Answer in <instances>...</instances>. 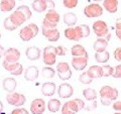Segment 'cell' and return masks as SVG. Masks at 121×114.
<instances>
[{"instance_id": "1", "label": "cell", "mask_w": 121, "mask_h": 114, "mask_svg": "<svg viewBox=\"0 0 121 114\" xmlns=\"http://www.w3.org/2000/svg\"><path fill=\"white\" fill-rule=\"evenodd\" d=\"M93 31L98 37H105L108 41L110 40L111 33L109 32L108 25L103 20H97L93 23Z\"/></svg>"}, {"instance_id": "2", "label": "cell", "mask_w": 121, "mask_h": 114, "mask_svg": "<svg viewBox=\"0 0 121 114\" xmlns=\"http://www.w3.org/2000/svg\"><path fill=\"white\" fill-rule=\"evenodd\" d=\"M6 101L9 105L15 106V107H21V106H23L24 103L26 102V98L23 94L12 92V93L7 94Z\"/></svg>"}, {"instance_id": "3", "label": "cell", "mask_w": 121, "mask_h": 114, "mask_svg": "<svg viewBox=\"0 0 121 114\" xmlns=\"http://www.w3.org/2000/svg\"><path fill=\"white\" fill-rule=\"evenodd\" d=\"M65 36L69 40L72 41H78L82 39H84L82 32V28L80 25L78 26H70L65 29Z\"/></svg>"}, {"instance_id": "4", "label": "cell", "mask_w": 121, "mask_h": 114, "mask_svg": "<svg viewBox=\"0 0 121 114\" xmlns=\"http://www.w3.org/2000/svg\"><path fill=\"white\" fill-rule=\"evenodd\" d=\"M56 48L48 45L43 50V63L48 66H52L56 64Z\"/></svg>"}, {"instance_id": "5", "label": "cell", "mask_w": 121, "mask_h": 114, "mask_svg": "<svg viewBox=\"0 0 121 114\" xmlns=\"http://www.w3.org/2000/svg\"><path fill=\"white\" fill-rule=\"evenodd\" d=\"M84 14L88 18L99 17L103 14V8L98 3H92L84 8Z\"/></svg>"}, {"instance_id": "6", "label": "cell", "mask_w": 121, "mask_h": 114, "mask_svg": "<svg viewBox=\"0 0 121 114\" xmlns=\"http://www.w3.org/2000/svg\"><path fill=\"white\" fill-rule=\"evenodd\" d=\"M56 72L60 80L67 81L72 77V71L69 66V64L66 62H60L56 65Z\"/></svg>"}, {"instance_id": "7", "label": "cell", "mask_w": 121, "mask_h": 114, "mask_svg": "<svg viewBox=\"0 0 121 114\" xmlns=\"http://www.w3.org/2000/svg\"><path fill=\"white\" fill-rule=\"evenodd\" d=\"M100 96L103 98H107V99H110L111 101L116 100L117 97H118V90L116 88H113L110 86H103L99 91Z\"/></svg>"}, {"instance_id": "8", "label": "cell", "mask_w": 121, "mask_h": 114, "mask_svg": "<svg viewBox=\"0 0 121 114\" xmlns=\"http://www.w3.org/2000/svg\"><path fill=\"white\" fill-rule=\"evenodd\" d=\"M47 108L45 102L41 98H36L30 104V112L32 114H43Z\"/></svg>"}, {"instance_id": "9", "label": "cell", "mask_w": 121, "mask_h": 114, "mask_svg": "<svg viewBox=\"0 0 121 114\" xmlns=\"http://www.w3.org/2000/svg\"><path fill=\"white\" fill-rule=\"evenodd\" d=\"M41 32H43V35L47 39L48 41H52V43H56L60 39V31L56 28H47L43 27L41 28Z\"/></svg>"}, {"instance_id": "10", "label": "cell", "mask_w": 121, "mask_h": 114, "mask_svg": "<svg viewBox=\"0 0 121 114\" xmlns=\"http://www.w3.org/2000/svg\"><path fill=\"white\" fill-rule=\"evenodd\" d=\"M58 94L60 98H64V99H66V98H69V97H72L74 94V89L72 85L68 84V83H63V84H60L58 88Z\"/></svg>"}, {"instance_id": "11", "label": "cell", "mask_w": 121, "mask_h": 114, "mask_svg": "<svg viewBox=\"0 0 121 114\" xmlns=\"http://www.w3.org/2000/svg\"><path fill=\"white\" fill-rule=\"evenodd\" d=\"M80 108L75 100H70L62 106V114H76Z\"/></svg>"}, {"instance_id": "12", "label": "cell", "mask_w": 121, "mask_h": 114, "mask_svg": "<svg viewBox=\"0 0 121 114\" xmlns=\"http://www.w3.org/2000/svg\"><path fill=\"white\" fill-rule=\"evenodd\" d=\"M88 59L86 57H74L72 60V67L77 71H83L88 65Z\"/></svg>"}, {"instance_id": "13", "label": "cell", "mask_w": 121, "mask_h": 114, "mask_svg": "<svg viewBox=\"0 0 121 114\" xmlns=\"http://www.w3.org/2000/svg\"><path fill=\"white\" fill-rule=\"evenodd\" d=\"M4 57L6 61L11 63H16L19 61L20 59V52L17 50V48H7L4 53Z\"/></svg>"}, {"instance_id": "14", "label": "cell", "mask_w": 121, "mask_h": 114, "mask_svg": "<svg viewBox=\"0 0 121 114\" xmlns=\"http://www.w3.org/2000/svg\"><path fill=\"white\" fill-rule=\"evenodd\" d=\"M23 74H24V79L26 81L29 82L35 81L37 77H39V69L35 66H29L28 68L25 69Z\"/></svg>"}, {"instance_id": "15", "label": "cell", "mask_w": 121, "mask_h": 114, "mask_svg": "<svg viewBox=\"0 0 121 114\" xmlns=\"http://www.w3.org/2000/svg\"><path fill=\"white\" fill-rule=\"evenodd\" d=\"M10 18L11 20H12V22L15 24L18 27V26H20L21 24H23L24 22L27 20V18H26V16L21 12V11L19 10H15L14 12H12V14L10 15Z\"/></svg>"}, {"instance_id": "16", "label": "cell", "mask_w": 121, "mask_h": 114, "mask_svg": "<svg viewBox=\"0 0 121 114\" xmlns=\"http://www.w3.org/2000/svg\"><path fill=\"white\" fill-rule=\"evenodd\" d=\"M41 51L37 47H29L26 48L25 56L29 61H36L40 58Z\"/></svg>"}, {"instance_id": "17", "label": "cell", "mask_w": 121, "mask_h": 114, "mask_svg": "<svg viewBox=\"0 0 121 114\" xmlns=\"http://www.w3.org/2000/svg\"><path fill=\"white\" fill-rule=\"evenodd\" d=\"M31 8L37 13H43L48 9V0H35L31 4Z\"/></svg>"}, {"instance_id": "18", "label": "cell", "mask_w": 121, "mask_h": 114, "mask_svg": "<svg viewBox=\"0 0 121 114\" xmlns=\"http://www.w3.org/2000/svg\"><path fill=\"white\" fill-rule=\"evenodd\" d=\"M56 86L55 83L47 82V83H43V86H41V93L47 97H51V96H54V94L56 93Z\"/></svg>"}, {"instance_id": "19", "label": "cell", "mask_w": 121, "mask_h": 114, "mask_svg": "<svg viewBox=\"0 0 121 114\" xmlns=\"http://www.w3.org/2000/svg\"><path fill=\"white\" fill-rule=\"evenodd\" d=\"M19 37L21 39V40H23V41H29V40H31L33 37H35V32L32 31V29L29 27V25H26L20 29Z\"/></svg>"}, {"instance_id": "20", "label": "cell", "mask_w": 121, "mask_h": 114, "mask_svg": "<svg viewBox=\"0 0 121 114\" xmlns=\"http://www.w3.org/2000/svg\"><path fill=\"white\" fill-rule=\"evenodd\" d=\"M16 85H17L16 80L13 79V78H10V77L5 78L2 82L3 89H4V91H6V92H8V93L14 92L15 88H16Z\"/></svg>"}, {"instance_id": "21", "label": "cell", "mask_w": 121, "mask_h": 114, "mask_svg": "<svg viewBox=\"0 0 121 114\" xmlns=\"http://www.w3.org/2000/svg\"><path fill=\"white\" fill-rule=\"evenodd\" d=\"M103 8L109 13H115L118 9V0H103Z\"/></svg>"}, {"instance_id": "22", "label": "cell", "mask_w": 121, "mask_h": 114, "mask_svg": "<svg viewBox=\"0 0 121 114\" xmlns=\"http://www.w3.org/2000/svg\"><path fill=\"white\" fill-rule=\"evenodd\" d=\"M71 54L73 57H86L89 58L88 53L85 50V48L81 44H75L71 48Z\"/></svg>"}, {"instance_id": "23", "label": "cell", "mask_w": 121, "mask_h": 114, "mask_svg": "<svg viewBox=\"0 0 121 114\" xmlns=\"http://www.w3.org/2000/svg\"><path fill=\"white\" fill-rule=\"evenodd\" d=\"M108 47V40L105 37H98L93 44V48L96 52H104Z\"/></svg>"}, {"instance_id": "24", "label": "cell", "mask_w": 121, "mask_h": 114, "mask_svg": "<svg viewBox=\"0 0 121 114\" xmlns=\"http://www.w3.org/2000/svg\"><path fill=\"white\" fill-rule=\"evenodd\" d=\"M63 20H64V23L68 25V27H70V26H75L76 23H77V21H78V16L74 12H68L64 15Z\"/></svg>"}, {"instance_id": "25", "label": "cell", "mask_w": 121, "mask_h": 114, "mask_svg": "<svg viewBox=\"0 0 121 114\" xmlns=\"http://www.w3.org/2000/svg\"><path fill=\"white\" fill-rule=\"evenodd\" d=\"M87 73L92 79H96V78H101L103 77V69L100 66H92L90 67Z\"/></svg>"}, {"instance_id": "26", "label": "cell", "mask_w": 121, "mask_h": 114, "mask_svg": "<svg viewBox=\"0 0 121 114\" xmlns=\"http://www.w3.org/2000/svg\"><path fill=\"white\" fill-rule=\"evenodd\" d=\"M16 0H1L0 1V10L3 12H9L15 7Z\"/></svg>"}, {"instance_id": "27", "label": "cell", "mask_w": 121, "mask_h": 114, "mask_svg": "<svg viewBox=\"0 0 121 114\" xmlns=\"http://www.w3.org/2000/svg\"><path fill=\"white\" fill-rule=\"evenodd\" d=\"M44 18L47 20L52 22V23H56V24H58L59 21H60V14L56 12L55 9H48L47 14H45Z\"/></svg>"}, {"instance_id": "28", "label": "cell", "mask_w": 121, "mask_h": 114, "mask_svg": "<svg viewBox=\"0 0 121 114\" xmlns=\"http://www.w3.org/2000/svg\"><path fill=\"white\" fill-rule=\"evenodd\" d=\"M60 108H62V104L59 99H51L48 102V109L50 110V112H58Z\"/></svg>"}, {"instance_id": "29", "label": "cell", "mask_w": 121, "mask_h": 114, "mask_svg": "<svg viewBox=\"0 0 121 114\" xmlns=\"http://www.w3.org/2000/svg\"><path fill=\"white\" fill-rule=\"evenodd\" d=\"M109 58H110V54L107 51L96 52V54H95V60L98 63H102V64L107 63L109 61Z\"/></svg>"}, {"instance_id": "30", "label": "cell", "mask_w": 121, "mask_h": 114, "mask_svg": "<svg viewBox=\"0 0 121 114\" xmlns=\"http://www.w3.org/2000/svg\"><path fill=\"white\" fill-rule=\"evenodd\" d=\"M83 96L87 101H95L97 98V92L92 88H87L83 90Z\"/></svg>"}, {"instance_id": "31", "label": "cell", "mask_w": 121, "mask_h": 114, "mask_svg": "<svg viewBox=\"0 0 121 114\" xmlns=\"http://www.w3.org/2000/svg\"><path fill=\"white\" fill-rule=\"evenodd\" d=\"M19 64H20L19 62L11 63V62H8V61L4 60V61H3V63H2V66H3V68H4V70H6L7 72L11 73V72H13L15 69H16Z\"/></svg>"}, {"instance_id": "32", "label": "cell", "mask_w": 121, "mask_h": 114, "mask_svg": "<svg viewBox=\"0 0 121 114\" xmlns=\"http://www.w3.org/2000/svg\"><path fill=\"white\" fill-rule=\"evenodd\" d=\"M41 73H43V76L44 78H48V79H52L55 77L56 75V71L52 69L51 66H48V67H44L43 70H41Z\"/></svg>"}, {"instance_id": "33", "label": "cell", "mask_w": 121, "mask_h": 114, "mask_svg": "<svg viewBox=\"0 0 121 114\" xmlns=\"http://www.w3.org/2000/svg\"><path fill=\"white\" fill-rule=\"evenodd\" d=\"M3 27H4L6 30H8V31H12V30H15L17 28V26L12 22L10 16H8V17L5 18L4 21H3Z\"/></svg>"}, {"instance_id": "34", "label": "cell", "mask_w": 121, "mask_h": 114, "mask_svg": "<svg viewBox=\"0 0 121 114\" xmlns=\"http://www.w3.org/2000/svg\"><path fill=\"white\" fill-rule=\"evenodd\" d=\"M17 10L21 11V12L23 13V14L25 15V16H26V18H27V20H28V19H30V18H31V16H32L31 10H30V8H29V7H28L27 5H20V6H18Z\"/></svg>"}, {"instance_id": "35", "label": "cell", "mask_w": 121, "mask_h": 114, "mask_svg": "<svg viewBox=\"0 0 121 114\" xmlns=\"http://www.w3.org/2000/svg\"><path fill=\"white\" fill-rule=\"evenodd\" d=\"M79 81H80L82 84L88 85V84H91V83H92L93 79L88 75V73H87V72H85V73H82V74L80 75V77H79Z\"/></svg>"}, {"instance_id": "36", "label": "cell", "mask_w": 121, "mask_h": 114, "mask_svg": "<svg viewBox=\"0 0 121 114\" xmlns=\"http://www.w3.org/2000/svg\"><path fill=\"white\" fill-rule=\"evenodd\" d=\"M102 69H103V77H109V76H112L113 73H114V68L108 66V65L103 66Z\"/></svg>"}, {"instance_id": "37", "label": "cell", "mask_w": 121, "mask_h": 114, "mask_svg": "<svg viewBox=\"0 0 121 114\" xmlns=\"http://www.w3.org/2000/svg\"><path fill=\"white\" fill-rule=\"evenodd\" d=\"M63 4L66 8H75L78 5V0H63Z\"/></svg>"}, {"instance_id": "38", "label": "cell", "mask_w": 121, "mask_h": 114, "mask_svg": "<svg viewBox=\"0 0 121 114\" xmlns=\"http://www.w3.org/2000/svg\"><path fill=\"white\" fill-rule=\"evenodd\" d=\"M112 77L115 79H121V65H118L114 68V73H113Z\"/></svg>"}, {"instance_id": "39", "label": "cell", "mask_w": 121, "mask_h": 114, "mask_svg": "<svg viewBox=\"0 0 121 114\" xmlns=\"http://www.w3.org/2000/svg\"><path fill=\"white\" fill-rule=\"evenodd\" d=\"M56 55H58V56L63 57V56H66V54H67V48H64L63 45H58V47L56 48Z\"/></svg>"}, {"instance_id": "40", "label": "cell", "mask_w": 121, "mask_h": 114, "mask_svg": "<svg viewBox=\"0 0 121 114\" xmlns=\"http://www.w3.org/2000/svg\"><path fill=\"white\" fill-rule=\"evenodd\" d=\"M81 28H82V32H83V36L84 37H88L90 35V27L87 24H81Z\"/></svg>"}, {"instance_id": "41", "label": "cell", "mask_w": 121, "mask_h": 114, "mask_svg": "<svg viewBox=\"0 0 121 114\" xmlns=\"http://www.w3.org/2000/svg\"><path fill=\"white\" fill-rule=\"evenodd\" d=\"M56 25H58L56 23H52V22L48 21V20L45 19V18H43V27H47V28H56Z\"/></svg>"}, {"instance_id": "42", "label": "cell", "mask_w": 121, "mask_h": 114, "mask_svg": "<svg viewBox=\"0 0 121 114\" xmlns=\"http://www.w3.org/2000/svg\"><path fill=\"white\" fill-rule=\"evenodd\" d=\"M22 73H23V67H22V65L19 64L18 65V67L15 69L13 72H11V75H13V76H20Z\"/></svg>"}, {"instance_id": "43", "label": "cell", "mask_w": 121, "mask_h": 114, "mask_svg": "<svg viewBox=\"0 0 121 114\" xmlns=\"http://www.w3.org/2000/svg\"><path fill=\"white\" fill-rule=\"evenodd\" d=\"M11 114H29V113H28V111L25 108L17 107V108H15L14 110H12Z\"/></svg>"}, {"instance_id": "44", "label": "cell", "mask_w": 121, "mask_h": 114, "mask_svg": "<svg viewBox=\"0 0 121 114\" xmlns=\"http://www.w3.org/2000/svg\"><path fill=\"white\" fill-rule=\"evenodd\" d=\"M114 58L116 61L121 62V48H117L114 51Z\"/></svg>"}, {"instance_id": "45", "label": "cell", "mask_w": 121, "mask_h": 114, "mask_svg": "<svg viewBox=\"0 0 121 114\" xmlns=\"http://www.w3.org/2000/svg\"><path fill=\"white\" fill-rule=\"evenodd\" d=\"M112 107L116 112H121V101H115L112 104Z\"/></svg>"}, {"instance_id": "46", "label": "cell", "mask_w": 121, "mask_h": 114, "mask_svg": "<svg viewBox=\"0 0 121 114\" xmlns=\"http://www.w3.org/2000/svg\"><path fill=\"white\" fill-rule=\"evenodd\" d=\"M29 25V27L32 29V31L35 32V36L39 35V26H37L35 23H30V24H28Z\"/></svg>"}, {"instance_id": "47", "label": "cell", "mask_w": 121, "mask_h": 114, "mask_svg": "<svg viewBox=\"0 0 121 114\" xmlns=\"http://www.w3.org/2000/svg\"><path fill=\"white\" fill-rule=\"evenodd\" d=\"M74 100L77 102V104L79 106V108H80V110L85 108V103H84V101H83L82 99H79V98H77V99H74Z\"/></svg>"}, {"instance_id": "48", "label": "cell", "mask_w": 121, "mask_h": 114, "mask_svg": "<svg viewBox=\"0 0 121 114\" xmlns=\"http://www.w3.org/2000/svg\"><path fill=\"white\" fill-rule=\"evenodd\" d=\"M101 103L103 104L104 106H109V105L111 104V100L110 99H107V98L101 97Z\"/></svg>"}, {"instance_id": "49", "label": "cell", "mask_w": 121, "mask_h": 114, "mask_svg": "<svg viewBox=\"0 0 121 114\" xmlns=\"http://www.w3.org/2000/svg\"><path fill=\"white\" fill-rule=\"evenodd\" d=\"M97 107V102H96V100L93 102V104H91L90 106H87L86 107V109L87 110H93V109H95Z\"/></svg>"}, {"instance_id": "50", "label": "cell", "mask_w": 121, "mask_h": 114, "mask_svg": "<svg viewBox=\"0 0 121 114\" xmlns=\"http://www.w3.org/2000/svg\"><path fill=\"white\" fill-rule=\"evenodd\" d=\"M116 30H121V18H118V19L116 20Z\"/></svg>"}, {"instance_id": "51", "label": "cell", "mask_w": 121, "mask_h": 114, "mask_svg": "<svg viewBox=\"0 0 121 114\" xmlns=\"http://www.w3.org/2000/svg\"><path fill=\"white\" fill-rule=\"evenodd\" d=\"M4 53H5L4 48H3L2 45H0V58H2V56L4 55Z\"/></svg>"}, {"instance_id": "52", "label": "cell", "mask_w": 121, "mask_h": 114, "mask_svg": "<svg viewBox=\"0 0 121 114\" xmlns=\"http://www.w3.org/2000/svg\"><path fill=\"white\" fill-rule=\"evenodd\" d=\"M116 35L121 40V30H116Z\"/></svg>"}, {"instance_id": "53", "label": "cell", "mask_w": 121, "mask_h": 114, "mask_svg": "<svg viewBox=\"0 0 121 114\" xmlns=\"http://www.w3.org/2000/svg\"><path fill=\"white\" fill-rule=\"evenodd\" d=\"M3 107H4V106H3V103H2V101L0 100V112H2V110H3Z\"/></svg>"}, {"instance_id": "54", "label": "cell", "mask_w": 121, "mask_h": 114, "mask_svg": "<svg viewBox=\"0 0 121 114\" xmlns=\"http://www.w3.org/2000/svg\"><path fill=\"white\" fill-rule=\"evenodd\" d=\"M114 114H121V112H116V113H114Z\"/></svg>"}, {"instance_id": "55", "label": "cell", "mask_w": 121, "mask_h": 114, "mask_svg": "<svg viewBox=\"0 0 121 114\" xmlns=\"http://www.w3.org/2000/svg\"><path fill=\"white\" fill-rule=\"evenodd\" d=\"M0 114H7V113H3V112H0Z\"/></svg>"}, {"instance_id": "56", "label": "cell", "mask_w": 121, "mask_h": 114, "mask_svg": "<svg viewBox=\"0 0 121 114\" xmlns=\"http://www.w3.org/2000/svg\"><path fill=\"white\" fill-rule=\"evenodd\" d=\"M94 1H101V0H94Z\"/></svg>"}, {"instance_id": "57", "label": "cell", "mask_w": 121, "mask_h": 114, "mask_svg": "<svg viewBox=\"0 0 121 114\" xmlns=\"http://www.w3.org/2000/svg\"><path fill=\"white\" fill-rule=\"evenodd\" d=\"M0 39H1V33H0Z\"/></svg>"}, {"instance_id": "58", "label": "cell", "mask_w": 121, "mask_h": 114, "mask_svg": "<svg viewBox=\"0 0 121 114\" xmlns=\"http://www.w3.org/2000/svg\"><path fill=\"white\" fill-rule=\"evenodd\" d=\"M20 1H21V0H20Z\"/></svg>"}]
</instances>
